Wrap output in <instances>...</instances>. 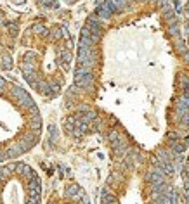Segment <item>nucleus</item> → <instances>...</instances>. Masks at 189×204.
Returning a JSON list of instances; mask_svg holds the SVG:
<instances>
[{
  "label": "nucleus",
  "instance_id": "nucleus-1",
  "mask_svg": "<svg viewBox=\"0 0 189 204\" xmlns=\"http://www.w3.org/2000/svg\"><path fill=\"white\" fill-rule=\"evenodd\" d=\"M186 24H184V31H186V40H187V45H189V0H187V4H186ZM186 57H187V62H189V52H186Z\"/></svg>",
  "mask_w": 189,
  "mask_h": 204
},
{
  "label": "nucleus",
  "instance_id": "nucleus-2",
  "mask_svg": "<svg viewBox=\"0 0 189 204\" xmlns=\"http://www.w3.org/2000/svg\"><path fill=\"white\" fill-rule=\"evenodd\" d=\"M28 204H33V202H28Z\"/></svg>",
  "mask_w": 189,
  "mask_h": 204
},
{
  "label": "nucleus",
  "instance_id": "nucleus-3",
  "mask_svg": "<svg viewBox=\"0 0 189 204\" xmlns=\"http://www.w3.org/2000/svg\"><path fill=\"white\" fill-rule=\"evenodd\" d=\"M0 204H2V202H0Z\"/></svg>",
  "mask_w": 189,
  "mask_h": 204
}]
</instances>
